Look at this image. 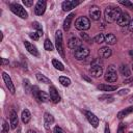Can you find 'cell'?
I'll list each match as a JSON object with an SVG mask.
<instances>
[{
    "mask_svg": "<svg viewBox=\"0 0 133 133\" xmlns=\"http://www.w3.org/2000/svg\"><path fill=\"white\" fill-rule=\"evenodd\" d=\"M122 11L118 7H115V6H108L105 8V11H104V17H105V20L106 22L108 23H113L115 21H117V19L119 18Z\"/></svg>",
    "mask_w": 133,
    "mask_h": 133,
    "instance_id": "obj_1",
    "label": "cell"
},
{
    "mask_svg": "<svg viewBox=\"0 0 133 133\" xmlns=\"http://www.w3.org/2000/svg\"><path fill=\"white\" fill-rule=\"evenodd\" d=\"M9 8H10V10L15 15H17L18 17H20L21 19H27L28 14L25 10V8H23L20 4H18V3H11V4H9Z\"/></svg>",
    "mask_w": 133,
    "mask_h": 133,
    "instance_id": "obj_2",
    "label": "cell"
},
{
    "mask_svg": "<svg viewBox=\"0 0 133 133\" xmlns=\"http://www.w3.org/2000/svg\"><path fill=\"white\" fill-rule=\"evenodd\" d=\"M75 27L80 31H84V30L89 29L90 22L86 17H79L75 22Z\"/></svg>",
    "mask_w": 133,
    "mask_h": 133,
    "instance_id": "obj_3",
    "label": "cell"
},
{
    "mask_svg": "<svg viewBox=\"0 0 133 133\" xmlns=\"http://www.w3.org/2000/svg\"><path fill=\"white\" fill-rule=\"evenodd\" d=\"M55 45L56 49L61 55L62 58H64V50H63V43H62V33L60 30H57L55 33Z\"/></svg>",
    "mask_w": 133,
    "mask_h": 133,
    "instance_id": "obj_4",
    "label": "cell"
},
{
    "mask_svg": "<svg viewBox=\"0 0 133 133\" xmlns=\"http://www.w3.org/2000/svg\"><path fill=\"white\" fill-rule=\"evenodd\" d=\"M104 78H105V80H106L107 82H110V83L115 82V81L117 80V74H116V71H115L114 65H109V66H108Z\"/></svg>",
    "mask_w": 133,
    "mask_h": 133,
    "instance_id": "obj_5",
    "label": "cell"
},
{
    "mask_svg": "<svg viewBox=\"0 0 133 133\" xmlns=\"http://www.w3.org/2000/svg\"><path fill=\"white\" fill-rule=\"evenodd\" d=\"M88 55H89V50H88V48L83 47V46H81L80 48L76 49L75 52H74V56H75V58L78 59V60H82V59L86 58Z\"/></svg>",
    "mask_w": 133,
    "mask_h": 133,
    "instance_id": "obj_6",
    "label": "cell"
},
{
    "mask_svg": "<svg viewBox=\"0 0 133 133\" xmlns=\"http://www.w3.org/2000/svg\"><path fill=\"white\" fill-rule=\"evenodd\" d=\"M89 73H90V75L92 77L98 78V77L102 76V74H103V68H102V65L100 63H97L96 61H94L92 64H91V68L89 70Z\"/></svg>",
    "mask_w": 133,
    "mask_h": 133,
    "instance_id": "obj_7",
    "label": "cell"
},
{
    "mask_svg": "<svg viewBox=\"0 0 133 133\" xmlns=\"http://www.w3.org/2000/svg\"><path fill=\"white\" fill-rule=\"evenodd\" d=\"M2 78H3V80H4V82H5V85H6V87L8 88V90L11 92V94H15V85H14V83H12V81H11V78L9 77V75L7 74V73H5V72H3L2 73Z\"/></svg>",
    "mask_w": 133,
    "mask_h": 133,
    "instance_id": "obj_8",
    "label": "cell"
},
{
    "mask_svg": "<svg viewBox=\"0 0 133 133\" xmlns=\"http://www.w3.org/2000/svg\"><path fill=\"white\" fill-rule=\"evenodd\" d=\"M46 6H47V2H46V1H44V0L37 1L36 4H35V7H34V12H35V15L42 16V15L45 12V10H46Z\"/></svg>",
    "mask_w": 133,
    "mask_h": 133,
    "instance_id": "obj_9",
    "label": "cell"
},
{
    "mask_svg": "<svg viewBox=\"0 0 133 133\" xmlns=\"http://www.w3.org/2000/svg\"><path fill=\"white\" fill-rule=\"evenodd\" d=\"M89 17L94 20V21H98L100 20L101 18V10L100 8L97 6V5H92L90 8H89Z\"/></svg>",
    "mask_w": 133,
    "mask_h": 133,
    "instance_id": "obj_10",
    "label": "cell"
},
{
    "mask_svg": "<svg viewBox=\"0 0 133 133\" xmlns=\"http://www.w3.org/2000/svg\"><path fill=\"white\" fill-rule=\"evenodd\" d=\"M130 21H131V20H130V16H129L127 12H122L116 22H117V24H118L119 26L124 27V26H128L129 23H130Z\"/></svg>",
    "mask_w": 133,
    "mask_h": 133,
    "instance_id": "obj_11",
    "label": "cell"
},
{
    "mask_svg": "<svg viewBox=\"0 0 133 133\" xmlns=\"http://www.w3.org/2000/svg\"><path fill=\"white\" fill-rule=\"evenodd\" d=\"M85 116H86L87 121L89 122V124H90L92 127L97 128V127L99 126V118H98L92 112H90V111H85Z\"/></svg>",
    "mask_w": 133,
    "mask_h": 133,
    "instance_id": "obj_12",
    "label": "cell"
},
{
    "mask_svg": "<svg viewBox=\"0 0 133 133\" xmlns=\"http://www.w3.org/2000/svg\"><path fill=\"white\" fill-rule=\"evenodd\" d=\"M78 4H80V1H63L61 4V7L63 9V11H70L71 9H73L74 7H76Z\"/></svg>",
    "mask_w": 133,
    "mask_h": 133,
    "instance_id": "obj_13",
    "label": "cell"
},
{
    "mask_svg": "<svg viewBox=\"0 0 133 133\" xmlns=\"http://www.w3.org/2000/svg\"><path fill=\"white\" fill-rule=\"evenodd\" d=\"M82 46V42L79 39V38H77V37H71L70 39H69V42H68V47L70 48V49H78V48H80Z\"/></svg>",
    "mask_w": 133,
    "mask_h": 133,
    "instance_id": "obj_14",
    "label": "cell"
},
{
    "mask_svg": "<svg viewBox=\"0 0 133 133\" xmlns=\"http://www.w3.org/2000/svg\"><path fill=\"white\" fill-rule=\"evenodd\" d=\"M49 95H50V99L53 103H58L60 101V96L58 95V91L56 90V88L54 86H50Z\"/></svg>",
    "mask_w": 133,
    "mask_h": 133,
    "instance_id": "obj_15",
    "label": "cell"
},
{
    "mask_svg": "<svg viewBox=\"0 0 133 133\" xmlns=\"http://www.w3.org/2000/svg\"><path fill=\"white\" fill-rule=\"evenodd\" d=\"M9 121H10V127L11 129H16L18 127V123H19V119H18V114L17 112L11 109L10 110V113H9Z\"/></svg>",
    "mask_w": 133,
    "mask_h": 133,
    "instance_id": "obj_16",
    "label": "cell"
},
{
    "mask_svg": "<svg viewBox=\"0 0 133 133\" xmlns=\"http://www.w3.org/2000/svg\"><path fill=\"white\" fill-rule=\"evenodd\" d=\"M24 46H25L26 50H27L30 54H32L33 56H38V51H37L36 47H35V46H33V44H31V43H29V42L25 41V42H24Z\"/></svg>",
    "mask_w": 133,
    "mask_h": 133,
    "instance_id": "obj_17",
    "label": "cell"
},
{
    "mask_svg": "<svg viewBox=\"0 0 133 133\" xmlns=\"http://www.w3.org/2000/svg\"><path fill=\"white\" fill-rule=\"evenodd\" d=\"M99 54H100V56L103 57V58H108V57L111 56L112 51H111V49H110L108 46H107V47H102V48L99 50Z\"/></svg>",
    "mask_w": 133,
    "mask_h": 133,
    "instance_id": "obj_18",
    "label": "cell"
},
{
    "mask_svg": "<svg viewBox=\"0 0 133 133\" xmlns=\"http://www.w3.org/2000/svg\"><path fill=\"white\" fill-rule=\"evenodd\" d=\"M98 89L102 90V91H113L117 89L116 85H108V84H101L98 85Z\"/></svg>",
    "mask_w": 133,
    "mask_h": 133,
    "instance_id": "obj_19",
    "label": "cell"
},
{
    "mask_svg": "<svg viewBox=\"0 0 133 133\" xmlns=\"http://www.w3.org/2000/svg\"><path fill=\"white\" fill-rule=\"evenodd\" d=\"M21 119H22V122L24 124H28L29 121L31 119V113H30V111L27 110V109L23 110L22 111V114H21Z\"/></svg>",
    "mask_w": 133,
    "mask_h": 133,
    "instance_id": "obj_20",
    "label": "cell"
},
{
    "mask_svg": "<svg viewBox=\"0 0 133 133\" xmlns=\"http://www.w3.org/2000/svg\"><path fill=\"white\" fill-rule=\"evenodd\" d=\"M44 119H45V127H46L47 129H49L50 125L54 123V117L52 116V114H50V113H48V112H46V113L44 114Z\"/></svg>",
    "mask_w": 133,
    "mask_h": 133,
    "instance_id": "obj_21",
    "label": "cell"
},
{
    "mask_svg": "<svg viewBox=\"0 0 133 133\" xmlns=\"http://www.w3.org/2000/svg\"><path fill=\"white\" fill-rule=\"evenodd\" d=\"M74 16H75V14L72 12V14H70V15L65 18V20H64V22H63V29H64L65 31H68V30L70 29V26H71V23H72V20H73Z\"/></svg>",
    "mask_w": 133,
    "mask_h": 133,
    "instance_id": "obj_22",
    "label": "cell"
},
{
    "mask_svg": "<svg viewBox=\"0 0 133 133\" xmlns=\"http://www.w3.org/2000/svg\"><path fill=\"white\" fill-rule=\"evenodd\" d=\"M131 112H133V106H131V107H128V108H125L124 110L119 111V112L117 113V118H118V119H122V118H124L126 115L130 114Z\"/></svg>",
    "mask_w": 133,
    "mask_h": 133,
    "instance_id": "obj_23",
    "label": "cell"
},
{
    "mask_svg": "<svg viewBox=\"0 0 133 133\" xmlns=\"http://www.w3.org/2000/svg\"><path fill=\"white\" fill-rule=\"evenodd\" d=\"M105 43H107L108 45H114L116 43V37L114 34L112 33H108L106 36H105Z\"/></svg>",
    "mask_w": 133,
    "mask_h": 133,
    "instance_id": "obj_24",
    "label": "cell"
},
{
    "mask_svg": "<svg viewBox=\"0 0 133 133\" xmlns=\"http://www.w3.org/2000/svg\"><path fill=\"white\" fill-rule=\"evenodd\" d=\"M35 76H36V79H37L39 82H42V83H46V84L51 83L50 79H49V78H47L45 75H43V74H41V73H37Z\"/></svg>",
    "mask_w": 133,
    "mask_h": 133,
    "instance_id": "obj_25",
    "label": "cell"
},
{
    "mask_svg": "<svg viewBox=\"0 0 133 133\" xmlns=\"http://www.w3.org/2000/svg\"><path fill=\"white\" fill-rule=\"evenodd\" d=\"M52 64H53V66H54L56 70H59V71H63V70H64L63 64H62L59 60H57V59H53V60H52Z\"/></svg>",
    "mask_w": 133,
    "mask_h": 133,
    "instance_id": "obj_26",
    "label": "cell"
},
{
    "mask_svg": "<svg viewBox=\"0 0 133 133\" xmlns=\"http://www.w3.org/2000/svg\"><path fill=\"white\" fill-rule=\"evenodd\" d=\"M119 71H121L122 75H123V76H126V77H129V76H130V74H131L130 70H129V69H128V66H127V65H125V64L121 65Z\"/></svg>",
    "mask_w": 133,
    "mask_h": 133,
    "instance_id": "obj_27",
    "label": "cell"
},
{
    "mask_svg": "<svg viewBox=\"0 0 133 133\" xmlns=\"http://www.w3.org/2000/svg\"><path fill=\"white\" fill-rule=\"evenodd\" d=\"M49 100H50V95L41 90V92H39V102H48Z\"/></svg>",
    "mask_w": 133,
    "mask_h": 133,
    "instance_id": "obj_28",
    "label": "cell"
},
{
    "mask_svg": "<svg viewBox=\"0 0 133 133\" xmlns=\"http://www.w3.org/2000/svg\"><path fill=\"white\" fill-rule=\"evenodd\" d=\"M32 95H33V97H34V99L36 100V101H38L39 102V92H41V90H39V88L37 87V86H32Z\"/></svg>",
    "mask_w": 133,
    "mask_h": 133,
    "instance_id": "obj_29",
    "label": "cell"
},
{
    "mask_svg": "<svg viewBox=\"0 0 133 133\" xmlns=\"http://www.w3.org/2000/svg\"><path fill=\"white\" fill-rule=\"evenodd\" d=\"M94 42L98 43V44H101V43H104L105 42V35L103 33H99L97 34L95 37H94Z\"/></svg>",
    "mask_w": 133,
    "mask_h": 133,
    "instance_id": "obj_30",
    "label": "cell"
},
{
    "mask_svg": "<svg viewBox=\"0 0 133 133\" xmlns=\"http://www.w3.org/2000/svg\"><path fill=\"white\" fill-rule=\"evenodd\" d=\"M59 82L63 85V86H69L71 84V80L68 78V77H64V76H60L59 77Z\"/></svg>",
    "mask_w": 133,
    "mask_h": 133,
    "instance_id": "obj_31",
    "label": "cell"
},
{
    "mask_svg": "<svg viewBox=\"0 0 133 133\" xmlns=\"http://www.w3.org/2000/svg\"><path fill=\"white\" fill-rule=\"evenodd\" d=\"M119 4L126 6L127 8H129V9H131V10H133V3L130 2V1H128V0H125V1H124V0H121V1H119Z\"/></svg>",
    "mask_w": 133,
    "mask_h": 133,
    "instance_id": "obj_32",
    "label": "cell"
},
{
    "mask_svg": "<svg viewBox=\"0 0 133 133\" xmlns=\"http://www.w3.org/2000/svg\"><path fill=\"white\" fill-rule=\"evenodd\" d=\"M44 47H45V49L47 50V51H52L53 49H54V47H53V45H52V43L49 41V39H46L45 41V44H44Z\"/></svg>",
    "mask_w": 133,
    "mask_h": 133,
    "instance_id": "obj_33",
    "label": "cell"
},
{
    "mask_svg": "<svg viewBox=\"0 0 133 133\" xmlns=\"http://www.w3.org/2000/svg\"><path fill=\"white\" fill-rule=\"evenodd\" d=\"M9 131V126H8V123L6 121H3V125H2V130H1V133H8Z\"/></svg>",
    "mask_w": 133,
    "mask_h": 133,
    "instance_id": "obj_34",
    "label": "cell"
},
{
    "mask_svg": "<svg viewBox=\"0 0 133 133\" xmlns=\"http://www.w3.org/2000/svg\"><path fill=\"white\" fill-rule=\"evenodd\" d=\"M80 36L82 37V39H83V42H88V43H90V37L87 35V33H85V32H81L80 33Z\"/></svg>",
    "mask_w": 133,
    "mask_h": 133,
    "instance_id": "obj_35",
    "label": "cell"
},
{
    "mask_svg": "<svg viewBox=\"0 0 133 133\" xmlns=\"http://www.w3.org/2000/svg\"><path fill=\"white\" fill-rule=\"evenodd\" d=\"M24 87H25V90L27 92H29L30 91V88H32V86H30V83H29V81L27 79L24 80Z\"/></svg>",
    "mask_w": 133,
    "mask_h": 133,
    "instance_id": "obj_36",
    "label": "cell"
},
{
    "mask_svg": "<svg viewBox=\"0 0 133 133\" xmlns=\"http://www.w3.org/2000/svg\"><path fill=\"white\" fill-rule=\"evenodd\" d=\"M29 36H30V38H32V39H34V41H37L41 35H39L37 32H32V33H29Z\"/></svg>",
    "mask_w": 133,
    "mask_h": 133,
    "instance_id": "obj_37",
    "label": "cell"
},
{
    "mask_svg": "<svg viewBox=\"0 0 133 133\" xmlns=\"http://www.w3.org/2000/svg\"><path fill=\"white\" fill-rule=\"evenodd\" d=\"M34 27H35V29H36V31L37 32H43V30H42V26L39 25V23L38 22H33V24H32Z\"/></svg>",
    "mask_w": 133,
    "mask_h": 133,
    "instance_id": "obj_38",
    "label": "cell"
},
{
    "mask_svg": "<svg viewBox=\"0 0 133 133\" xmlns=\"http://www.w3.org/2000/svg\"><path fill=\"white\" fill-rule=\"evenodd\" d=\"M53 133H64V131L59 126H55L53 129Z\"/></svg>",
    "mask_w": 133,
    "mask_h": 133,
    "instance_id": "obj_39",
    "label": "cell"
},
{
    "mask_svg": "<svg viewBox=\"0 0 133 133\" xmlns=\"http://www.w3.org/2000/svg\"><path fill=\"white\" fill-rule=\"evenodd\" d=\"M125 128H126V126H125L123 123H121V124H119V127H118V130H117V133H124Z\"/></svg>",
    "mask_w": 133,
    "mask_h": 133,
    "instance_id": "obj_40",
    "label": "cell"
},
{
    "mask_svg": "<svg viewBox=\"0 0 133 133\" xmlns=\"http://www.w3.org/2000/svg\"><path fill=\"white\" fill-rule=\"evenodd\" d=\"M23 3L25 6H32L33 5V1L32 0H23Z\"/></svg>",
    "mask_w": 133,
    "mask_h": 133,
    "instance_id": "obj_41",
    "label": "cell"
},
{
    "mask_svg": "<svg viewBox=\"0 0 133 133\" xmlns=\"http://www.w3.org/2000/svg\"><path fill=\"white\" fill-rule=\"evenodd\" d=\"M128 29H129V31L133 32V20L130 21V23H129V25H128Z\"/></svg>",
    "mask_w": 133,
    "mask_h": 133,
    "instance_id": "obj_42",
    "label": "cell"
},
{
    "mask_svg": "<svg viewBox=\"0 0 133 133\" xmlns=\"http://www.w3.org/2000/svg\"><path fill=\"white\" fill-rule=\"evenodd\" d=\"M6 64H8V60L5 59V58H1V65L4 66V65H6Z\"/></svg>",
    "mask_w": 133,
    "mask_h": 133,
    "instance_id": "obj_43",
    "label": "cell"
},
{
    "mask_svg": "<svg viewBox=\"0 0 133 133\" xmlns=\"http://www.w3.org/2000/svg\"><path fill=\"white\" fill-rule=\"evenodd\" d=\"M129 92V89L128 88H126V89H122L121 91H118V95H126V94H128Z\"/></svg>",
    "mask_w": 133,
    "mask_h": 133,
    "instance_id": "obj_44",
    "label": "cell"
},
{
    "mask_svg": "<svg viewBox=\"0 0 133 133\" xmlns=\"http://www.w3.org/2000/svg\"><path fill=\"white\" fill-rule=\"evenodd\" d=\"M99 99H100V100H104V99H111V97H110L109 95H104V96L99 97Z\"/></svg>",
    "mask_w": 133,
    "mask_h": 133,
    "instance_id": "obj_45",
    "label": "cell"
},
{
    "mask_svg": "<svg viewBox=\"0 0 133 133\" xmlns=\"http://www.w3.org/2000/svg\"><path fill=\"white\" fill-rule=\"evenodd\" d=\"M104 133H110V128H109L108 124H106V126H105V130H104Z\"/></svg>",
    "mask_w": 133,
    "mask_h": 133,
    "instance_id": "obj_46",
    "label": "cell"
},
{
    "mask_svg": "<svg viewBox=\"0 0 133 133\" xmlns=\"http://www.w3.org/2000/svg\"><path fill=\"white\" fill-rule=\"evenodd\" d=\"M82 78H83L84 80H86V81H88V82H90V81H91V79H89L88 77H86V76H84V75L82 76Z\"/></svg>",
    "mask_w": 133,
    "mask_h": 133,
    "instance_id": "obj_47",
    "label": "cell"
},
{
    "mask_svg": "<svg viewBox=\"0 0 133 133\" xmlns=\"http://www.w3.org/2000/svg\"><path fill=\"white\" fill-rule=\"evenodd\" d=\"M129 55L133 58V50H130V51H129Z\"/></svg>",
    "mask_w": 133,
    "mask_h": 133,
    "instance_id": "obj_48",
    "label": "cell"
},
{
    "mask_svg": "<svg viewBox=\"0 0 133 133\" xmlns=\"http://www.w3.org/2000/svg\"><path fill=\"white\" fill-rule=\"evenodd\" d=\"M129 102H133V95H132V96L129 98Z\"/></svg>",
    "mask_w": 133,
    "mask_h": 133,
    "instance_id": "obj_49",
    "label": "cell"
},
{
    "mask_svg": "<svg viewBox=\"0 0 133 133\" xmlns=\"http://www.w3.org/2000/svg\"><path fill=\"white\" fill-rule=\"evenodd\" d=\"M28 133H34V132H33V131H31V130H29V131H28Z\"/></svg>",
    "mask_w": 133,
    "mask_h": 133,
    "instance_id": "obj_50",
    "label": "cell"
},
{
    "mask_svg": "<svg viewBox=\"0 0 133 133\" xmlns=\"http://www.w3.org/2000/svg\"><path fill=\"white\" fill-rule=\"evenodd\" d=\"M132 70H133V65H132Z\"/></svg>",
    "mask_w": 133,
    "mask_h": 133,
    "instance_id": "obj_51",
    "label": "cell"
},
{
    "mask_svg": "<svg viewBox=\"0 0 133 133\" xmlns=\"http://www.w3.org/2000/svg\"><path fill=\"white\" fill-rule=\"evenodd\" d=\"M130 133H132V132H130Z\"/></svg>",
    "mask_w": 133,
    "mask_h": 133,
    "instance_id": "obj_52",
    "label": "cell"
}]
</instances>
